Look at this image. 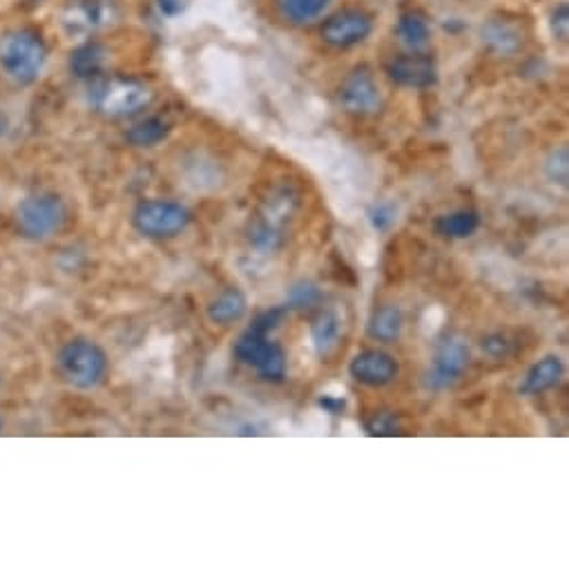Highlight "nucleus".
<instances>
[{
    "instance_id": "nucleus-33",
    "label": "nucleus",
    "mask_w": 569,
    "mask_h": 569,
    "mask_svg": "<svg viewBox=\"0 0 569 569\" xmlns=\"http://www.w3.org/2000/svg\"><path fill=\"white\" fill-rule=\"evenodd\" d=\"M0 431H3V418H0Z\"/></svg>"
},
{
    "instance_id": "nucleus-22",
    "label": "nucleus",
    "mask_w": 569,
    "mask_h": 569,
    "mask_svg": "<svg viewBox=\"0 0 569 569\" xmlns=\"http://www.w3.org/2000/svg\"><path fill=\"white\" fill-rule=\"evenodd\" d=\"M483 36H485V41H487V45H490L492 50L503 52V54H512V52H516L518 45H520V34H518L512 25H507V23H503V21H492V23L483 30Z\"/></svg>"
},
{
    "instance_id": "nucleus-11",
    "label": "nucleus",
    "mask_w": 569,
    "mask_h": 569,
    "mask_svg": "<svg viewBox=\"0 0 569 569\" xmlns=\"http://www.w3.org/2000/svg\"><path fill=\"white\" fill-rule=\"evenodd\" d=\"M387 74L405 87H431L438 78L436 63L427 54H402L387 63Z\"/></svg>"
},
{
    "instance_id": "nucleus-27",
    "label": "nucleus",
    "mask_w": 569,
    "mask_h": 569,
    "mask_svg": "<svg viewBox=\"0 0 569 569\" xmlns=\"http://www.w3.org/2000/svg\"><path fill=\"white\" fill-rule=\"evenodd\" d=\"M320 405L329 414H340L346 407V391L344 389H326L320 398Z\"/></svg>"
},
{
    "instance_id": "nucleus-15",
    "label": "nucleus",
    "mask_w": 569,
    "mask_h": 569,
    "mask_svg": "<svg viewBox=\"0 0 569 569\" xmlns=\"http://www.w3.org/2000/svg\"><path fill=\"white\" fill-rule=\"evenodd\" d=\"M405 326L402 311L398 307L377 309L368 322V335L379 342H394L400 337Z\"/></svg>"
},
{
    "instance_id": "nucleus-31",
    "label": "nucleus",
    "mask_w": 569,
    "mask_h": 569,
    "mask_svg": "<svg viewBox=\"0 0 569 569\" xmlns=\"http://www.w3.org/2000/svg\"><path fill=\"white\" fill-rule=\"evenodd\" d=\"M157 3L165 17H176L183 10V0H157Z\"/></svg>"
},
{
    "instance_id": "nucleus-18",
    "label": "nucleus",
    "mask_w": 569,
    "mask_h": 569,
    "mask_svg": "<svg viewBox=\"0 0 569 569\" xmlns=\"http://www.w3.org/2000/svg\"><path fill=\"white\" fill-rule=\"evenodd\" d=\"M479 224H481L479 213L455 211V213L444 215V217L438 219V233L444 235V237H451V239H464V237L476 233Z\"/></svg>"
},
{
    "instance_id": "nucleus-16",
    "label": "nucleus",
    "mask_w": 569,
    "mask_h": 569,
    "mask_svg": "<svg viewBox=\"0 0 569 569\" xmlns=\"http://www.w3.org/2000/svg\"><path fill=\"white\" fill-rule=\"evenodd\" d=\"M246 309H248V302H246L244 293L237 291V289H228L226 293H222V296L208 307V318H211V322H215V324L228 326V324L241 320L244 313H246Z\"/></svg>"
},
{
    "instance_id": "nucleus-32",
    "label": "nucleus",
    "mask_w": 569,
    "mask_h": 569,
    "mask_svg": "<svg viewBox=\"0 0 569 569\" xmlns=\"http://www.w3.org/2000/svg\"><path fill=\"white\" fill-rule=\"evenodd\" d=\"M8 128H10V121H8V117L3 112H0V137L8 132Z\"/></svg>"
},
{
    "instance_id": "nucleus-10",
    "label": "nucleus",
    "mask_w": 569,
    "mask_h": 569,
    "mask_svg": "<svg viewBox=\"0 0 569 569\" xmlns=\"http://www.w3.org/2000/svg\"><path fill=\"white\" fill-rule=\"evenodd\" d=\"M469 364V346L460 337L444 342L433 359V368L429 373V387L447 389L464 373Z\"/></svg>"
},
{
    "instance_id": "nucleus-3",
    "label": "nucleus",
    "mask_w": 569,
    "mask_h": 569,
    "mask_svg": "<svg viewBox=\"0 0 569 569\" xmlns=\"http://www.w3.org/2000/svg\"><path fill=\"white\" fill-rule=\"evenodd\" d=\"M67 219V206L58 195L39 193L25 197L14 213L17 230L28 241H45L56 235Z\"/></svg>"
},
{
    "instance_id": "nucleus-20",
    "label": "nucleus",
    "mask_w": 569,
    "mask_h": 569,
    "mask_svg": "<svg viewBox=\"0 0 569 569\" xmlns=\"http://www.w3.org/2000/svg\"><path fill=\"white\" fill-rule=\"evenodd\" d=\"M398 34L400 39L405 41L407 47H411L414 52L427 47L429 43V25L425 21V17H420L418 12H407L400 17V23H398Z\"/></svg>"
},
{
    "instance_id": "nucleus-19",
    "label": "nucleus",
    "mask_w": 569,
    "mask_h": 569,
    "mask_svg": "<svg viewBox=\"0 0 569 569\" xmlns=\"http://www.w3.org/2000/svg\"><path fill=\"white\" fill-rule=\"evenodd\" d=\"M168 132H170V126L163 119L152 117V119H146V121L132 126L126 132V139L135 148H150V146L161 143L168 137Z\"/></svg>"
},
{
    "instance_id": "nucleus-6",
    "label": "nucleus",
    "mask_w": 569,
    "mask_h": 569,
    "mask_svg": "<svg viewBox=\"0 0 569 569\" xmlns=\"http://www.w3.org/2000/svg\"><path fill=\"white\" fill-rule=\"evenodd\" d=\"M150 101H152L150 87L132 78H112L101 83L97 89V108L108 117L137 115Z\"/></svg>"
},
{
    "instance_id": "nucleus-25",
    "label": "nucleus",
    "mask_w": 569,
    "mask_h": 569,
    "mask_svg": "<svg viewBox=\"0 0 569 569\" xmlns=\"http://www.w3.org/2000/svg\"><path fill=\"white\" fill-rule=\"evenodd\" d=\"M368 431L373 436H396L400 433V420L396 414H377L371 422H368Z\"/></svg>"
},
{
    "instance_id": "nucleus-24",
    "label": "nucleus",
    "mask_w": 569,
    "mask_h": 569,
    "mask_svg": "<svg viewBox=\"0 0 569 569\" xmlns=\"http://www.w3.org/2000/svg\"><path fill=\"white\" fill-rule=\"evenodd\" d=\"M398 219V206L391 204V202H385V204H377L368 211V224L373 226V230L377 233H385L389 230Z\"/></svg>"
},
{
    "instance_id": "nucleus-4",
    "label": "nucleus",
    "mask_w": 569,
    "mask_h": 569,
    "mask_svg": "<svg viewBox=\"0 0 569 569\" xmlns=\"http://www.w3.org/2000/svg\"><path fill=\"white\" fill-rule=\"evenodd\" d=\"M235 355L250 364L259 377L270 379V383H279L287 375V355H283L281 346L268 340V333H259L255 329H248L235 344Z\"/></svg>"
},
{
    "instance_id": "nucleus-14",
    "label": "nucleus",
    "mask_w": 569,
    "mask_h": 569,
    "mask_svg": "<svg viewBox=\"0 0 569 569\" xmlns=\"http://www.w3.org/2000/svg\"><path fill=\"white\" fill-rule=\"evenodd\" d=\"M106 56H108V52H106L104 45H99V43H85V45H80L78 50L72 52L69 69L78 78H92V76H97L104 69Z\"/></svg>"
},
{
    "instance_id": "nucleus-30",
    "label": "nucleus",
    "mask_w": 569,
    "mask_h": 569,
    "mask_svg": "<svg viewBox=\"0 0 569 569\" xmlns=\"http://www.w3.org/2000/svg\"><path fill=\"white\" fill-rule=\"evenodd\" d=\"M483 348H485L490 355H494V357H503V355L509 353V342H505L501 335H494V337H490V340L483 342Z\"/></svg>"
},
{
    "instance_id": "nucleus-28",
    "label": "nucleus",
    "mask_w": 569,
    "mask_h": 569,
    "mask_svg": "<svg viewBox=\"0 0 569 569\" xmlns=\"http://www.w3.org/2000/svg\"><path fill=\"white\" fill-rule=\"evenodd\" d=\"M551 30H554L556 39L567 41V36H569V8L565 3L554 10V14H551Z\"/></svg>"
},
{
    "instance_id": "nucleus-29",
    "label": "nucleus",
    "mask_w": 569,
    "mask_h": 569,
    "mask_svg": "<svg viewBox=\"0 0 569 569\" xmlns=\"http://www.w3.org/2000/svg\"><path fill=\"white\" fill-rule=\"evenodd\" d=\"M442 322H444V311L438 309V307H431V309H427L425 315H422V331H425L427 335H433V333L442 326Z\"/></svg>"
},
{
    "instance_id": "nucleus-2",
    "label": "nucleus",
    "mask_w": 569,
    "mask_h": 569,
    "mask_svg": "<svg viewBox=\"0 0 569 569\" xmlns=\"http://www.w3.org/2000/svg\"><path fill=\"white\" fill-rule=\"evenodd\" d=\"M45 61V43L32 30H14L0 39V67L17 83L28 85L36 80Z\"/></svg>"
},
{
    "instance_id": "nucleus-9",
    "label": "nucleus",
    "mask_w": 569,
    "mask_h": 569,
    "mask_svg": "<svg viewBox=\"0 0 569 569\" xmlns=\"http://www.w3.org/2000/svg\"><path fill=\"white\" fill-rule=\"evenodd\" d=\"M398 362L385 351H364L351 359L348 373L359 385L385 387L398 377Z\"/></svg>"
},
{
    "instance_id": "nucleus-1",
    "label": "nucleus",
    "mask_w": 569,
    "mask_h": 569,
    "mask_svg": "<svg viewBox=\"0 0 569 569\" xmlns=\"http://www.w3.org/2000/svg\"><path fill=\"white\" fill-rule=\"evenodd\" d=\"M56 368L67 385L76 389H94L104 383L108 373V355L97 342L74 337L58 351Z\"/></svg>"
},
{
    "instance_id": "nucleus-21",
    "label": "nucleus",
    "mask_w": 569,
    "mask_h": 569,
    "mask_svg": "<svg viewBox=\"0 0 569 569\" xmlns=\"http://www.w3.org/2000/svg\"><path fill=\"white\" fill-rule=\"evenodd\" d=\"M331 0H279V10L293 23H311L315 21Z\"/></svg>"
},
{
    "instance_id": "nucleus-12",
    "label": "nucleus",
    "mask_w": 569,
    "mask_h": 569,
    "mask_svg": "<svg viewBox=\"0 0 569 569\" xmlns=\"http://www.w3.org/2000/svg\"><path fill=\"white\" fill-rule=\"evenodd\" d=\"M61 23L72 36L94 32L104 23L101 0H69L61 12Z\"/></svg>"
},
{
    "instance_id": "nucleus-17",
    "label": "nucleus",
    "mask_w": 569,
    "mask_h": 569,
    "mask_svg": "<svg viewBox=\"0 0 569 569\" xmlns=\"http://www.w3.org/2000/svg\"><path fill=\"white\" fill-rule=\"evenodd\" d=\"M340 335H342V320H340L337 313H326V315H322V318L313 324V331H311L313 346H315V351H318L322 357H329V355L337 348Z\"/></svg>"
},
{
    "instance_id": "nucleus-7",
    "label": "nucleus",
    "mask_w": 569,
    "mask_h": 569,
    "mask_svg": "<svg viewBox=\"0 0 569 569\" xmlns=\"http://www.w3.org/2000/svg\"><path fill=\"white\" fill-rule=\"evenodd\" d=\"M373 32V19L362 10H342L322 25V39L326 45L346 50L364 43Z\"/></svg>"
},
{
    "instance_id": "nucleus-26",
    "label": "nucleus",
    "mask_w": 569,
    "mask_h": 569,
    "mask_svg": "<svg viewBox=\"0 0 569 569\" xmlns=\"http://www.w3.org/2000/svg\"><path fill=\"white\" fill-rule=\"evenodd\" d=\"M547 174L551 181L556 183H567V172H569V163H567V148H560L556 152H551V157L547 159Z\"/></svg>"
},
{
    "instance_id": "nucleus-5",
    "label": "nucleus",
    "mask_w": 569,
    "mask_h": 569,
    "mask_svg": "<svg viewBox=\"0 0 569 569\" xmlns=\"http://www.w3.org/2000/svg\"><path fill=\"white\" fill-rule=\"evenodd\" d=\"M135 228L152 239H165L174 237L185 230L190 224V213L174 202L165 200H150L141 202L132 215Z\"/></svg>"
},
{
    "instance_id": "nucleus-8",
    "label": "nucleus",
    "mask_w": 569,
    "mask_h": 569,
    "mask_svg": "<svg viewBox=\"0 0 569 569\" xmlns=\"http://www.w3.org/2000/svg\"><path fill=\"white\" fill-rule=\"evenodd\" d=\"M340 104L351 115H373L379 110V89L366 67L353 69L340 89Z\"/></svg>"
},
{
    "instance_id": "nucleus-13",
    "label": "nucleus",
    "mask_w": 569,
    "mask_h": 569,
    "mask_svg": "<svg viewBox=\"0 0 569 569\" xmlns=\"http://www.w3.org/2000/svg\"><path fill=\"white\" fill-rule=\"evenodd\" d=\"M560 377H562V362L554 355H547L538 364H534L532 371L525 375L520 391L525 396L543 394V391L556 387L560 383Z\"/></svg>"
},
{
    "instance_id": "nucleus-23",
    "label": "nucleus",
    "mask_w": 569,
    "mask_h": 569,
    "mask_svg": "<svg viewBox=\"0 0 569 569\" xmlns=\"http://www.w3.org/2000/svg\"><path fill=\"white\" fill-rule=\"evenodd\" d=\"M322 300L320 289L311 281H302L289 293V304L287 309H311Z\"/></svg>"
}]
</instances>
